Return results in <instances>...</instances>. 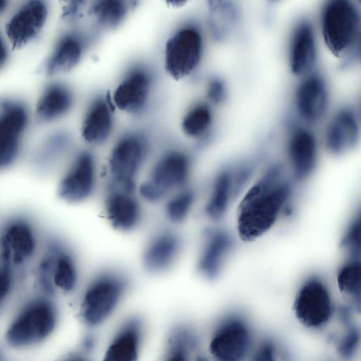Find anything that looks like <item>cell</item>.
Listing matches in <instances>:
<instances>
[{
	"instance_id": "6da1fadb",
	"label": "cell",
	"mask_w": 361,
	"mask_h": 361,
	"mask_svg": "<svg viewBox=\"0 0 361 361\" xmlns=\"http://www.w3.org/2000/svg\"><path fill=\"white\" fill-rule=\"evenodd\" d=\"M293 192L290 180L278 164L269 166L248 188L236 211L240 239L253 242L276 224Z\"/></svg>"
},
{
	"instance_id": "7a4b0ae2",
	"label": "cell",
	"mask_w": 361,
	"mask_h": 361,
	"mask_svg": "<svg viewBox=\"0 0 361 361\" xmlns=\"http://www.w3.org/2000/svg\"><path fill=\"white\" fill-rule=\"evenodd\" d=\"M59 318L58 307L51 298H31L10 313L4 326L2 343L14 352L36 349L51 338Z\"/></svg>"
},
{
	"instance_id": "3957f363",
	"label": "cell",
	"mask_w": 361,
	"mask_h": 361,
	"mask_svg": "<svg viewBox=\"0 0 361 361\" xmlns=\"http://www.w3.org/2000/svg\"><path fill=\"white\" fill-rule=\"evenodd\" d=\"M320 28L323 40L336 57L348 56L358 46L360 11L350 0H331L322 7Z\"/></svg>"
},
{
	"instance_id": "277c9868",
	"label": "cell",
	"mask_w": 361,
	"mask_h": 361,
	"mask_svg": "<svg viewBox=\"0 0 361 361\" xmlns=\"http://www.w3.org/2000/svg\"><path fill=\"white\" fill-rule=\"evenodd\" d=\"M192 162L184 152L170 150L152 165L139 187L140 197L150 203L166 200L170 195L188 185Z\"/></svg>"
},
{
	"instance_id": "5b68a950",
	"label": "cell",
	"mask_w": 361,
	"mask_h": 361,
	"mask_svg": "<svg viewBox=\"0 0 361 361\" xmlns=\"http://www.w3.org/2000/svg\"><path fill=\"white\" fill-rule=\"evenodd\" d=\"M128 279L118 270L106 269L97 274L82 295L80 312L83 322L96 326L115 310L128 288Z\"/></svg>"
},
{
	"instance_id": "8992f818",
	"label": "cell",
	"mask_w": 361,
	"mask_h": 361,
	"mask_svg": "<svg viewBox=\"0 0 361 361\" xmlns=\"http://www.w3.org/2000/svg\"><path fill=\"white\" fill-rule=\"evenodd\" d=\"M149 154L146 140L137 135H128L114 146L109 160L108 185L135 192L137 178Z\"/></svg>"
},
{
	"instance_id": "52a82bcc",
	"label": "cell",
	"mask_w": 361,
	"mask_h": 361,
	"mask_svg": "<svg viewBox=\"0 0 361 361\" xmlns=\"http://www.w3.org/2000/svg\"><path fill=\"white\" fill-rule=\"evenodd\" d=\"M203 53V39L194 27L178 30L167 40L164 64L167 73L174 79H183L199 66Z\"/></svg>"
},
{
	"instance_id": "ba28073f",
	"label": "cell",
	"mask_w": 361,
	"mask_h": 361,
	"mask_svg": "<svg viewBox=\"0 0 361 361\" xmlns=\"http://www.w3.org/2000/svg\"><path fill=\"white\" fill-rule=\"evenodd\" d=\"M294 310L305 326L324 325L332 314V301L325 283L318 276L307 278L300 287L294 301Z\"/></svg>"
},
{
	"instance_id": "9c48e42d",
	"label": "cell",
	"mask_w": 361,
	"mask_h": 361,
	"mask_svg": "<svg viewBox=\"0 0 361 361\" xmlns=\"http://www.w3.org/2000/svg\"><path fill=\"white\" fill-rule=\"evenodd\" d=\"M98 180L94 157L88 152L79 154L60 181L59 194L69 202L78 203L90 198Z\"/></svg>"
},
{
	"instance_id": "30bf717a",
	"label": "cell",
	"mask_w": 361,
	"mask_h": 361,
	"mask_svg": "<svg viewBox=\"0 0 361 361\" xmlns=\"http://www.w3.org/2000/svg\"><path fill=\"white\" fill-rule=\"evenodd\" d=\"M250 340L245 323L238 318H231L216 329L209 348L216 361H243L249 350Z\"/></svg>"
},
{
	"instance_id": "8fae6325",
	"label": "cell",
	"mask_w": 361,
	"mask_h": 361,
	"mask_svg": "<svg viewBox=\"0 0 361 361\" xmlns=\"http://www.w3.org/2000/svg\"><path fill=\"white\" fill-rule=\"evenodd\" d=\"M329 102L327 85L319 74L306 75L295 89L296 112L300 119L308 124L317 123L325 116Z\"/></svg>"
},
{
	"instance_id": "7c38bea8",
	"label": "cell",
	"mask_w": 361,
	"mask_h": 361,
	"mask_svg": "<svg viewBox=\"0 0 361 361\" xmlns=\"http://www.w3.org/2000/svg\"><path fill=\"white\" fill-rule=\"evenodd\" d=\"M104 211L116 229L130 232L137 228L143 218V211L135 192L107 185Z\"/></svg>"
},
{
	"instance_id": "4fadbf2b",
	"label": "cell",
	"mask_w": 361,
	"mask_h": 361,
	"mask_svg": "<svg viewBox=\"0 0 361 361\" xmlns=\"http://www.w3.org/2000/svg\"><path fill=\"white\" fill-rule=\"evenodd\" d=\"M48 10L44 1L25 3L6 25V35L13 48H20L32 41L43 28Z\"/></svg>"
},
{
	"instance_id": "5bb4252c",
	"label": "cell",
	"mask_w": 361,
	"mask_h": 361,
	"mask_svg": "<svg viewBox=\"0 0 361 361\" xmlns=\"http://www.w3.org/2000/svg\"><path fill=\"white\" fill-rule=\"evenodd\" d=\"M286 150L293 178L297 181L308 178L318 159V145L314 133L304 127L295 128L289 136Z\"/></svg>"
},
{
	"instance_id": "9a60e30c",
	"label": "cell",
	"mask_w": 361,
	"mask_h": 361,
	"mask_svg": "<svg viewBox=\"0 0 361 361\" xmlns=\"http://www.w3.org/2000/svg\"><path fill=\"white\" fill-rule=\"evenodd\" d=\"M183 249V241L176 232L161 230L153 235L145 246L142 262L144 268L152 274L170 269L177 262Z\"/></svg>"
},
{
	"instance_id": "2e32d148",
	"label": "cell",
	"mask_w": 361,
	"mask_h": 361,
	"mask_svg": "<svg viewBox=\"0 0 361 361\" xmlns=\"http://www.w3.org/2000/svg\"><path fill=\"white\" fill-rule=\"evenodd\" d=\"M359 118L354 110L344 107L329 121L324 133V145L333 154H341L355 147L360 140Z\"/></svg>"
},
{
	"instance_id": "e0dca14e",
	"label": "cell",
	"mask_w": 361,
	"mask_h": 361,
	"mask_svg": "<svg viewBox=\"0 0 361 361\" xmlns=\"http://www.w3.org/2000/svg\"><path fill=\"white\" fill-rule=\"evenodd\" d=\"M233 246V239L226 231L221 229L207 231L197 257L198 272L209 279L216 278L221 271Z\"/></svg>"
},
{
	"instance_id": "ac0fdd59",
	"label": "cell",
	"mask_w": 361,
	"mask_h": 361,
	"mask_svg": "<svg viewBox=\"0 0 361 361\" xmlns=\"http://www.w3.org/2000/svg\"><path fill=\"white\" fill-rule=\"evenodd\" d=\"M317 57L315 33L312 23L300 20L294 27L289 43L288 62L290 71L304 76L313 67Z\"/></svg>"
},
{
	"instance_id": "d6986e66",
	"label": "cell",
	"mask_w": 361,
	"mask_h": 361,
	"mask_svg": "<svg viewBox=\"0 0 361 361\" xmlns=\"http://www.w3.org/2000/svg\"><path fill=\"white\" fill-rule=\"evenodd\" d=\"M26 123V112L20 106H6L0 113V171L15 159Z\"/></svg>"
},
{
	"instance_id": "ffe728a7",
	"label": "cell",
	"mask_w": 361,
	"mask_h": 361,
	"mask_svg": "<svg viewBox=\"0 0 361 361\" xmlns=\"http://www.w3.org/2000/svg\"><path fill=\"white\" fill-rule=\"evenodd\" d=\"M151 80L142 71H135L128 74L116 87L113 99L121 111L134 113L145 105L149 96Z\"/></svg>"
},
{
	"instance_id": "44dd1931",
	"label": "cell",
	"mask_w": 361,
	"mask_h": 361,
	"mask_svg": "<svg viewBox=\"0 0 361 361\" xmlns=\"http://www.w3.org/2000/svg\"><path fill=\"white\" fill-rule=\"evenodd\" d=\"M4 259L9 263L19 264L33 253L35 238L31 228L23 222H15L4 231L1 238Z\"/></svg>"
},
{
	"instance_id": "7402d4cb",
	"label": "cell",
	"mask_w": 361,
	"mask_h": 361,
	"mask_svg": "<svg viewBox=\"0 0 361 361\" xmlns=\"http://www.w3.org/2000/svg\"><path fill=\"white\" fill-rule=\"evenodd\" d=\"M238 190L235 172L229 169L219 171L213 178L204 204V212L207 217L212 221L220 219Z\"/></svg>"
},
{
	"instance_id": "603a6c76",
	"label": "cell",
	"mask_w": 361,
	"mask_h": 361,
	"mask_svg": "<svg viewBox=\"0 0 361 361\" xmlns=\"http://www.w3.org/2000/svg\"><path fill=\"white\" fill-rule=\"evenodd\" d=\"M113 126L111 109L105 100L94 102L83 120L81 135L84 140L92 145L104 143L109 137Z\"/></svg>"
},
{
	"instance_id": "cb8c5ba5",
	"label": "cell",
	"mask_w": 361,
	"mask_h": 361,
	"mask_svg": "<svg viewBox=\"0 0 361 361\" xmlns=\"http://www.w3.org/2000/svg\"><path fill=\"white\" fill-rule=\"evenodd\" d=\"M141 337V326L135 319L125 324L109 345L104 361H136Z\"/></svg>"
},
{
	"instance_id": "d4e9b609",
	"label": "cell",
	"mask_w": 361,
	"mask_h": 361,
	"mask_svg": "<svg viewBox=\"0 0 361 361\" xmlns=\"http://www.w3.org/2000/svg\"><path fill=\"white\" fill-rule=\"evenodd\" d=\"M82 45L79 39L73 35L63 37L54 50L47 66V71L52 75L73 69L80 61Z\"/></svg>"
},
{
	"instance_id": "484cf974",
	"label": "cell",
	"mask_w": 361,
	"mask_h": 361,
	"mask_svg": "<svg viewBox=\"0 0 361 361\" xmlns=\"http://www.w3.org/2000/svg\"><path fill=\"white\" fill-rule=\"evenodd\" d=\"M209 9L212 35L218 40L226 39L238 23V6L229 1H209Z\"/></svg>"
},
{
	"instance_id": "4316f807",
	"label": "cell",
	"mask_w": 361,
	"mask_h": 361,
	"mask_svg": "<svg viewBox=\"0 0 361 361\" xmlns=\"http://www.w3.org/2000/svg\"><path fill=\"white\" fill-rule=\"evenodd\" d=\"M71 104V95L66 88L52 86L46 90L37 104V118L43 122L56 119L66 113Z\"/></svg>"
},
{
	"instance_id": "83f0119b",
	"label": "cell",
	"mask_w": 361,
	"mask_h": 361,
	"mask_svg": "<svg viewBox=\"0 0 361 361\" xmlns=\"http://www.w3.org/2000/svg\"><path fill=\"white\" fill-rule=\"evenodd\" d=\"M336 282L341 293L360 306L361 298V263L359 257H349L338 269Z\"/></svg>"
},
{
	"instance_id": "f1b7e54d",
	"label": "cell",
	"mask_w": 361,
	"mask_h": 361,
	"mask_svg": "<svg viewBox=\"0 0 361 361\" xmlns=\"http://www.w3.org/2000/svg\"><path fill=\"white\" fill-rule=\"evenodd\" d=\"M130 6L119 0H102L93 3L90 13L96 22L105 28H113L126 18Z\"/></svg>"
},
{
	"instance_id": "f546056e",
	"label": "cell",
	"mask_w": 361,
	"mask_h": 361,
	"mask_svg": "<svg viewBox=\"0 0 361 361\" xmlns=\"http://www.w3.org/2000/svg\"><path fill=\"white\" fill-rule=\"evenodd\" d=\"M196 200L195 190L188 185L176 191L166 199L164 214L171 223L183 222L190 215Z\"/></svg>"
},
{
	"instance_id": "4dcf8cb0",
	"label": "cell",
	"mask_w": 361,
	"mask_h": 361,
	"mask_svg": "<svg viewBox=\"0 0 361 361\" xmlns=\"http://www.w3.org/2000/svg\"><path fill=\"white\" fill-rule=\"evenodd\" d=\"M78 271L73 257L62 252L57 256L53 271L54 284L65 293L73 291L78 283Z\"/></svg>"
},
{
	"instance_id": "1f68e13d",
	"label": "cell",
	"mask_w": 361,
	"mask_h": 361,
	"mask_svg": "<svg viewBox=\"0 0 361 361\" xmlns=\"http://www.w3.org/2000/svg\"><path fill=\"white\" fill-rule=\"evenodd\" d=\"M212 123V114L206 104H198L184 116L181 127L184 133L192 138L206 135Z\"/></svg>"
},
{
	"instance_id": "d6a6232c",
	"label": "cell",
	"mask_w": 361,
	"mask_h": 361,
	"mask_svg": "<svg viewBox=\"0 0 361 361\" xmlns=\"http://www.w3.org/2000/svg\"><path fill=\"white\" fill-rule=\"evenodd\" d=\"M194 345V338L186 330H178L171 339L164 361H189L188 353Z\"/></svg>"
},
{
	"instance_id": "836d02e7",
	"label": "cell",
	"mask_w": 361,
	"mask_h": 361,
	"mask_svg": "<svg viewBox=\"0 0 361 361\" xmlns=\"http://www.w3.org/2000/svg\"><path fill=\"white\" fill-rule=\"evenodd\" d=\"M360 215L358 214L350 221L341 241V247L348 254L349 257H360Z\"/></svg>"
},
{
	"instance_id": "e575fe53",
	"label": "cell",
	"mask_w": 361,
	"mask_h": 361,
	"mask_svg": "<svg viewBox=\"0 0 361 361\" xmlns=\"http://www.w3.org/2000/svg\"><path fill=\"white\" fill-rule=\"evenodd\" d=\"M360 342V333L356 329H350L341 340L338 351L343 358L350 357L355 352Z\"/></svg>"
},
{
	"instance_id": "d590c367",
	"label": "cell",
	"mask_w": 361,
	"mask_h": 361,
	"mask_svg": "<svg viewBox=\"0 0 361 361\" xmlns=\"http://www.w3.org/2000/svg\"><path fill=\"white\" fill-rule=\"evenodd\" d=\"M226 92L224 82L219 78H215L208 84L207 95L210 102L214 104H219L224 102Z\"/></svg>"
},
{
	"instance_id": "8d00e7d4",
	"label": "cell",
	"mask_w": 361,
	"mask_h": 361,
	"mask_svg": "<svg viewBox=\"0 0 361 361\" xmlns=\"http://www.w3.org/2000/svg\"><path fill=\"white\" fill-rule=\"evenodd\" d=\"M250 361H276L273 344L269 342L262 343L255 351Z\"/></svg>"
},
{
	"instance_id": "74e56055",
	"label": "cell",
	"mask_w": 361,
	"mask_h": 361,
	"mask_svg": "<svg viewBox=\"0 0 361 361\" xmlns=\"http://www.w3.org/2000/svg\"><path fill=\"white\" fill-rule=\"evenodd\" d=\"M11 290V280L9 274L0 270V311L4 307Z\"/></svg>"
},
{
	"instance_id": "f35d334b",
	"label": "cell",
	"mask_w": 361,
	"mask_h": 361,
	"mask_svg": "<svg viewBox=\"0 0 361 361\" xmlns=\"http://www.w3.org/2000/svg\"><path fill=\"white\" fill-rule=\"evenodd\" d=\"M82 1H71L68 5L66 6L65 9V16L67 18H71V16H73L74 15L77 14L80 6H81V4H82Z\"/></svg>"
},
{
	"instance_id": "ab89813d",
	"label": "cell",
	"mask_w": 361,
	"mask_h": 361,
	"mask_svg": "<svg viewBox=\"0 0 361 361\" xmlns=\"http://www.w3.org/2000/svg\"><path fill=\"white\" fill-rule=\"evenodd\" d=\"M7 59V50L6 46L0 37V69L4 66Z\"/></svg>"
},
{
	"instance_id": "60d3db41",
	"label": "cell",
	"mask_w": 361,
	"mask_h": 361,
	"mask_svg": "<svg viewBox=\"0 0 361 361\" xmlns=\"http://www.w3.org/2000/svg\"><path fill=\"white\" fill-rule=\"evenodd\" d=\"M59 361H87V360L80 356H78V355H69V356H67V357L61 359Z\"/></svg>"
},
{
	"instance_id": "b9f144b4",
	"label": "cell",
	"mask_w": 361,
	"mask_h": 361,
	"mask_svg": "<svg viewBox=\"0 0 361 361\" xmlns=\"http://www.w3.org/2000/svg\"><path fill=\"white\" fill-rule=\"evenodd\" d=\"M6 1L0 0V13L6 8Z\"/></svg>"
},
{
	"instance_id": "7bdbcfd3",
	"label": "cell",
	"mask_w": 361,
	"mask_h": 361,
	"mask_svg": "<svg viewBox=\"0 0 361 361\" xmlns=\"http://www.w3.org/2000/svg\"><path fill=\"white\" fill-rule=\"evenodd\" d=\"M0 361H4L2 357L0 356Z\"/></svg>"
}]
</instances>
